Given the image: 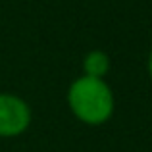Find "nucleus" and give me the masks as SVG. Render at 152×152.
<instances>
[{"instance_id": "obj_3", "label": "nucleus", "mask_w": 152, "mask_h": 152, "mask_svg": "<svg viewBox=\"0 0 152 152\" xmlns=\"http://www.w3.org/2000/svg\"><path fill=\"white\" fill-rule=\"evenodd\" d=\"M110 56L104 50H91L85 54L83 58V75L89 77H96V79H104L110 73Z\"/></svg>"}, {"instance_id": "obj_4", "label": "nucleus", "mask_w": 152, "mask_h": 152, "mask_svg": "<svg viewBox=\"0 0 152 152\" xmlns=\"http://www.w3.org/2000/svg\"><path fill=\"white\" fill-rule=\"evenodd\" d=\"M146 67H148V77L152 81V48H150V54H148V64H146Z\"/></svg>"}, {"instance_id": "obj_2", "label": "nucleus", "mask_w": 152, "mask_h": 152, "mask_svg": "<svg viewBox=\"0 0 152 152\" xmlns=\"http://www.w3.org/2000/svg\"><path fill=\"white\" fill-rule=\"evenodd\" d=\"M33 112L25 98L14 93H0V137L14 139L31 125Z\"/></svg>"}, {"instance_id": "obj_1", "label": "nucleus", "mask_w": 152, "mask_h": 152, "mask_svg": "<svg viewBox=\"0 0 152 152\" xmlns=\"http://www.w3.org/2000/svg\"><path fill=\"white\" fill-rule=\"evenodd\" d=\"M67 108L75 119L91 127L110 121L115 110V96L106 79L79 75L67 87Z\"/></svg>"}]
</instances>
